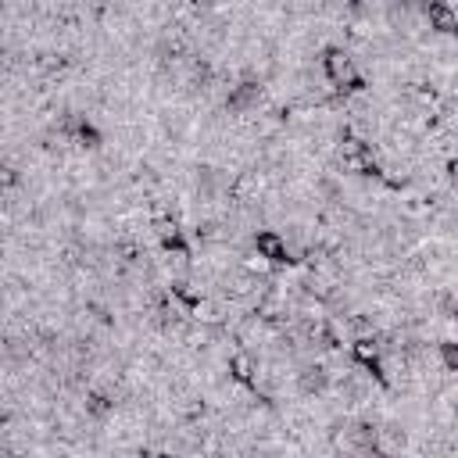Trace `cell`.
Wrapping results in <instances>:
<instances>
[{
	"label": "cell",
	"instance_id": "cell-1",
	"mask_svg": "<svg viewBox=\"0 0 458 458\" xmlns=\"http://www.w3.org/2000/svg\"><path fill=\"white\" fill-rule=\"evenodd\" d=\"M322 75H326V82H329L333 89H340V93H365V89H369L365 72L358 68V61H354L340 43H329V47L322 50Z\"/></svg>",
	"mask_w": 458,
	"mask_h": 458
},
{
	"label": "cell",
	"instance_id": "cell-2",
	"mask_svg": "<svg viewBox=\"0 0 458 458\" xmlns=\"http://www.w3.org/2000/svg\"><path fill=\"white\" fill-rule=\"evenodd\" d=\"M250 247H254L261 258H268L276 268L290 265V247H286V240H283L276 229H258L254 240H250Z\"/></svg>",
	"mask_w": 458,
	"mask_h": 458
},
{
	"label": "cell",
	"instance_id": "cell-3",
	"mask_svg": "<svg viewBox=\"0 0 458 458\" xmlns=\"http://www.w3.org/2000/svg\"><path fill=\"white\" fill-rule=\"evenodd\" d=\"M422 11H426V21H429L433 32H440V36H458V11H454V4H447V0H429Z\"/></svg>",
	"mask_w": 458,
	"mask_h": 458
},
{
	"label": "cell",
	"instance_id": "cell-4",
	"mask_svg": "<svg viewBox=\"0 0 458 458\" xmlns=\"http://www.w3.org/2000/svg\"><path fill=\"white\" fill-rule=\"evenodd\" d=\"M225 369H229V376H233L236 383L254 386V376H258V358H254L247 347H236V344H233V351L225 354Z\"/></svg>",
	"mask_w": 458,
	"mask_h": 458
},
{
	"label": "cell",
	"instance_id": "cell-5",
	"mask_svg": "<svg viewBox=\"0 0 458 458\" xmlns=\"http://www.w3.org/2000/svg\"><path fill=\"white\" fill-rule=\"evenodd\" d=\"M347 358L361 369H372V365H383V344L379 336H354L347 344Z\"/></svg>",
	"mask_w": 458,
	"mask_h": 458
},
{
	"label": "cell",
	"instance_id": "cell-6",
	"mask_svg": "<svg viewBox=\"0 0 458 458\" xmlns=\"http://www.w3.org/2000/svg\"><path fill=\"white\" fill-rule=\"evenodd\" d=\"M437 361L444 372H458V340H440L437 344Z\"/></svg>",
	"mask_w": 458,
	"mask_h": 458
},
{
	"label": "cell",
	"instance_id": "cell-7",
	"mask_svg": "<svg viewBox=\"0 0 458 458\" xmlns=\"http://www.w3.org/2000/svg\"><path fill=\"white\" fill-rule=\"evenodd\" d=\"M154 458H172V454H165V451H154Z\"/></svg>",
	"mask_w": 458,
	"mask_h": 458
}]
</instances>
